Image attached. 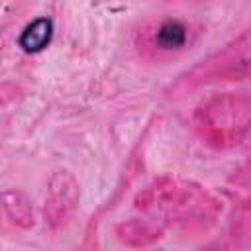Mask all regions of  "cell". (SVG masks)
<instances>
[{
    "label": "cell",
    "instance_id": "6da1fadb",
    "mask_svg": "<svg viewBox=\"0 0 251 251\" xmlns=\"http://www.w3.org/2000/svg\"><path fill=\"white\" fill-rule=\"evenodd\" d=\"M206 120L202 122V127L206 129V133L212 135V139H231V137H239L245 129H247V114H249V106H247V98H233V96H226V98H218L214 100L210 106H206V110H202Z\"/></svg>",
    "mask_w": 251,
    "mask_h": 251
},
{
    "label": "cell",
    "instance_id": "7a4b0ae2",
    "mask_svg": "<svg viewBox=\"0 0 251 251\" xmlns=\"http://www.w3.org/2000/svg\"><path fill=\"white\" fill-rule=\"evenodd\" d=\"M188 33H190V29L184 22L165 20L153 29V33L149 37V45L159 53H176L186 47Z\"/></svg>",
    "mask_w": 251,
    "mask_h": 251
},
{
    "label": "cell",
    "instance_id": "3957f363",
    "mask_svg": "<svg viewBox=\"0 0 251 251\" xmlns=\"http://www.w3.org/2000/svg\"><path fill=\"white\" fill-rule=\"evenodd\" d=\"M51 37H53V20L41 16L24 27V31L18 37V45L25 53H39L49 45Z\"/></svg>",
    "mask_w": 251,
    "mask_h": 251
}]
</instances>
